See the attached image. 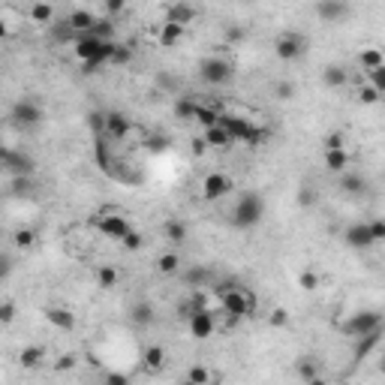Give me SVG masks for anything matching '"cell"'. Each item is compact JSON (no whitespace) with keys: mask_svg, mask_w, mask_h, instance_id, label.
Instances as JSON below:
<instances>
[{"mask_svg":"<svg viewBox=\"0 0 385 385\" xmlns=\"http://www.w3.org/2000/svg\"><path fill=\"white\" fill-rule=\"evenodd\" d=\"M75 57L81 60V70L85 75L96 72L103 64H109L111 60V51H115V42L111 40H103V36H94V34H81L79 40L72 45Z\"/></svg>","mask_w":385,"mask_h":385,"instance_id":"1","label":"cell"},{"mask_svg":"<svg viewBox=\"0 0 385 385\" xmlns=\"http://www.w3.org/2000/svg\"><path fill=\"white\" fill-rule=\"evenodd\" d=\"M217 298H220V310L232 313L235 319H247V316L256 313V298L250 289H244V286L238 283H217L214 286Z\"/></svg>","mask_w":385,"mask_h":385,"instance_id":"2","label":"cell"},{"mask_svg":"<svg viewBox=\"0 0 385 385\" xmlns=\"http://www.w3.org/2000/svg\"><path fill=\"white\" fill-rule=\"evenodd\" d=\"M262 217H265V202L259 193H244L232 208V226L235 229H253L262 223Z\"/></svg>","mask_w":385,"mask_h":385,"instance_id":"3","label":"cell"},{"mask_svg":"<svg viewBox=\"0 0 385 385\" xmlns=\"http://www.w3.org/2000/svg\"><path fill=\"white\" fill-rule=\"evenodd\" d=\"M232 75H235V66H232L226 57L211 55V57H205V60L199 64V79L205 81V85H211V88H223V85H229Z\"/></svg>","mask_w":385,"mask_h":385,"instance_id":"4","label":"cell"},{"mask_svg":"<svg viewBox=\"0 0 385 385\" xmlns=\"http://www.w3.org/2000/svg\"><path fill=\"white\" fill-rule=\"evenodd\" d=\"M382 328V313H376V310H358V313H352L349 319L343 322V334H349V337H371L376 334V331Z\"/></svg>","mask_w":385,"mask_h":385,"instance_id":"5","label":"cell"},{"mask_svg":"<svg viewBox=\"0 0 385 385\" xmlns=\"http://www.w3.org/2000/svg\"><path fill=\"white\" fill-rule=\"evenodd\" d=\"M220 124L229 130V135L235 142H244V145H259L262 139H265V130H256V127L250 124V120L238 118V115H220Z\"/></svg>","mask_w":385,"mask_h":385,"instance_id":"6","label":"cell"},{"mask_svg":"<svg viewBox=\"0 0 385 385\" xmlns=\"http://www.w3.org/2000/svg\"><path fill=\"white\" fill-rule=\"evenodd\" d=\"M10 120L18 130H36V127L42 124V109L36 105L34 100H27V96H21L18 103H12L10 109Z\"/></svg>","mask_w":385,"mask_h":385,"instance_id":"7","label":"cell"},{"mask_svg":"<svg viewBox=\"0 0 385 385\" xmlns=\"http://www.w3.org/2000/svg\"><path fill=\"white\" fill-rule=\"evenodd\" d=\"M307 51V40L301 34H295V30H286V34H280L274 40V55L286 60V64H295V60L304 57Z\"/></svg>","mask_w":385,"mask_h":385,"instance_id":"8","label":"cell"},{"mask_svg":"<svg viewBox=\"0 0 385 385\" xmlns=\"http://www.w3.org/2000/svg\"><path fill=\"white\" fill-rule=\"evenodd\" d=\"M187 326H190V334L196 341H208L217 331V316L208 307H193V313L187 316Z\"/></svg>","mask_w":385,"mask_h":385,"instance_id":"9","label":"cell"},{"mask_svg":"<svg viewBox=\"0 0 385 385\" xmlns=\"http://www.w3.org/2000/svg\"><path fill=\"white\" fill-rule=\"evenodd\" d=\"M229 193H232V178L226 172H211V175L202 178V199L217 202Z\"/></svg>","mask_w":385,"mask_h":385,"instance_id":"10","label":"cell"},{"mask_svg":"<svg viewBox=\"0 0 385 385\" xmlns=\"http://www.w3.org/2000/svg\"><path fill=\"white\" fill-rule=\"evenodd\" d=\"M94 226L111 241H124L133 232V226H130V220H127L124 214H105V217H100V220H94Z\"/></svg>","mask_w":385,"mask_h":385,"instance_id":"11","label":"cell"},{"mask_svg":"<svg viewBox=\"0 0 385 385\" xmlns=\"http://www.w3.org/2000/svg\"><path fill=\"white\" fill-rule=\"evenodd\" d=\"M3 169L10 172V175H34L36 163H34V157H30V154H25V150L6 148L3 150Z\"/></svg>","mask_w":385,"mask_h":385,"instance_id":"12","label":"cell"},{"mask_svg":"<svg viewBox=\"0 0 385 385\" xmlns=\"http://www.w3.org/2000/svg\"><path fill=\"white\" fill-rule=\"evenodd\" d=\"M343 244L352 247V250H371V247L376 244L373 232H371V223H352L349 229L343 232Z\"/></svg>","mask_w":385,"mask_h":385,"instance_id":"13","label":"cell"},{"mask_svg":"<svg viewBox=\"0 0 385 385\" xmlns=\"http://www.w3.org/2000/svg\"><path fill=\"white\" fill-rule=\"evenodd\" d=\"M316 15L326 25H341L346 15H349V0H319L316 3Z\"/></svg>","mask_w":385,"mask_h":385,"instance_id":"14","label":"cell"},{"mask_svg":"<svg viewBox=\"0 0 385 385\" xmlns=\"http://www.w3.org/2000/svg\"><path fill=\"white\" fill-rule=\"evenodd\" d=\"M133 130V120L124 115V111H105V133L111 135V139L124 142L127 135Z\"/></svg>","mask_w":385,"mask_h":385,"instance_id":"15","label":"cell"},{"mask_svg":"<svg viewBox=\"0 0 385 385\" xmlns=\"http://www.w3.org/2000/svg\"><path fill=\"white\" fill-rule=\"evenodd\" d=\"M341 181H337V184H341V193H346V196H364L367 193V178L361 175V172H341V175H337Z\"/></svg>","mask_w":385,"mask_h":385,"instance_id":"16","label":"cell"},{"mask_svg":"<svg viewBox=\"0 0 385 385\" xmlns=\"http://www.w3.org/2000/svg\"><path fill=\"white\" fill-rule=\"evenodd\" d=\"M45 319H49V326H55L57 331H72L75 328V313L66 310V307H45Z\"/></svg>","mask_w":385,"mask_h":385,"instance_id":"17","label":"cell"},{"mask_svg":"<svg viewBox=\"0 0 385 385\" xmlns=\"http://www.w3.org/2000/svg\"><path fill=\"white\" fill-rule=\"evenodd\" d=\"M165 21H175V25H193L196 21V6L187 3V0H175V3L165 10Z\"/></svg>","mask_w":385,"mask_h":385,"instance_id":"18","label":"cell"},{"mask_svg":"<svg viewBox=\"0 0 385 385\" xmlns=\"http://www.w3.org/2000/svg\"><path fill=\"white\" fill-rule=\"evenodd\" d=\"M165 361H169V356H165V349L160 343H150V346H145V352H142V364H145L148 373H160L165 367Z\"/></svg>","mask_w":385,"mask_h":385,"instance_id":"19","label":"cell"},{"mask_svg":"<svg viewBox=\"0 0 385 385\" xmlns=\"http://www.w3.org/2000/svg\"><path fill=\"white\" fill-rule=\"evenodd\" d=\"M64 25L72 27V34H90V30H94V25H96V15L88 12V10H72L70 15H66Z\"/></svg>","mask_w":385,"mask_h":385,"instance_id":"20","label":"cell"},{"mask_svg":"<svg viewBox=\"0 0 385 385\" xmlns=\"http://www.w3.org/2000/svg\"><path fill=\"white\" fill-rule=\"evenodd\" d=\"M184 34H187V27H184V25L165 21V25L160 27V36H157V40H160L163 49H175V45H178L181 40H184Z\"/></svg>","mask_w":385,"mask_h":385,"instance_id":"21","label":"cell"},{"mask_svg":"<svg viewBox=\"0 0 385 385\" xmlns=\"http://www.w3.org/2000/svg\"><path fill=\"white\" fill-rule=\"evenodd\" d=\"M205 142L211 148H217V150H226V148H232L235 145V139L229 135V130H226L223 124H217V127H208L205 130Z\"/></svg>","mask_w":385,"mask_h":385,"instance_id":"22","label":"cell"},{"mask_svg":"<svg viewBox=\"0 0 385 385\" xmlns=\"http://www.w3.org/2000/svg\"><path fill=\"white\" fill-rule=\"evenodd\" d=\"M45 358H49V356H45V346H25V349L18 352V361H21V367H25V371H36Z\"/></svg>","mask_w":385,"mask_h":385,"instance_id":"23","label":"cell"},{"mask_svg":"<svg viewBox=\"0 0 385 385\" xmlns=\"http://www.w3.org/2000/svg\"><path fill=\"white\" fill-rule=\"evenodd\" d=\"M220 115H223V105L220 103H217V105H202L199 103V109H196V124H202V127H205V130H208V127H217V124H220Z\"/></svg>","mask_w":385,"mask_h":385,"instance_id":"24","label":"cell"},{"mask_svg":"<svg viewBox=\"0 0 385 385\" xmlns=\"http://www.w3.org/2000/svg\"><path fill=\"white\" fill-rule=\"evenodd\" d=\"M358 64H361V70L364 72H371V70H376V66L385 64V51L376 49V45H367V49L358 51Z\"/></svg>","mask_w":385,"mask_h":385,"instance_id":"25","label":"cell"},{"mask_svg":"<svg viewBox=\"0 0 385 385\" xmlns=\"http://www.w3.org/2000/svg\"><path fill=\"white\" fill-rule=\"evenodd\" d=\"M326 169L334 172V175H341V172L349 169V154H346V148H341V150H326Z\"/></svg>","mask_w":385,"mask_h":385,"instance_id":"26","label":"cell"},{"mask_svg":"<svg viewBox=\"0 0 385 385\" xmlns=\"http://www.w3.org/2000/svg\"><path fill=\"white\" fill-rule=\"evenodd\" d=\"M196 109H199V100H193V96H178L175 105H172V111H175L178 120H193Z\"/></svg>","mask_w":385,"mask_h":385,"instance_id":"27","label":"cell"},{"mask_svg":"<svg viewBox=\"0 0 385 385\" xmlns=\"http://www.w3.org/2000/svg\"><path fill=\"white\" fill-rule=\"evenodd\" d=\"M346 79H349V75H346V70L343 66H337V64H331V66L322 70V85L326 88H343Z\"/></svg>","mask_w":385,"mask_h":385,"instance_id":"28","label":"cell"},{"mask_svg":"<svg viewBox=\"0 0 385 385\" xmlns=\"http://www.w3.org/2000/svg\"><path fill=\"white\" fill-rule=\"evenodd\" d=\"M157 271L165 274V277L178 274V271H181V256L178 253H160V256H157Z\"/></svg>","mask_w":385,"mask_h":385,"instance_id":"29","label":"cell"},{"mask_svg":"<svg viewBox=\"0 0 385 385\" xmlns=\"http://www.w3.org/2000/svg\"><path fill=\"white\" fill-rule=\"evenodd\" d=\"M295 371L304 382H319V364L313 358H298L295 361Z\"/></svg>","mask_w":385,"mask_h":385,"instance_id":"30","label":"cell"},{"mask_svg":"<svg viewBox=\"0 0 385 385\" xmlns=\"http://www.w3.org/2000/svg\"><path fill=\"white\" fill-rule=\"evenodd\" d=\"M30 21H34V25H51V21H55V10H51V3H34L30 6Z\"/></svg>","mask_w":385,"mask_h":385,"instance_id":"31","label":"cell"},{"mask_svg":"<svg viewBox=\"0 0 385 385\" xmlns=\"http://www.w3.org/2000/svg\"><path fill=\"white\" fill-rule=\"evenodd\" d=\"M130 319L135 322V326H150V322H154V307L145 304V301H139V304L130 307Z\"/></svg>","mask_w":385,"mask_h":385,"instance_id":"32","label":"cell"},{"mask_svg":"<svg viewBox=\"0 0 385 385\" xmlns=\"http://www.w3.org/2000/svg\"><path fill=\"white\" fill-rule=\"evenodd\" d=\"M163 235L172 241V244H184L187 241V226L181 223V220H169L163 226Z\"/></svg>","mask_w":385,"mask_h":385,"instance_id":"33","label":"cell"},{"mask_svg":"<svg viewBox=\"0 0 385 385\" xmlns=\"http://www.w3.org/2000/svg\"><path fill=\"white\" fill-rule=\"evenodd\" d=\"M96 283H100V289H115L118 286V271L111 265H100L96 268Z\"/></svg>","mask_w":385,"mask_h":385,"instance_id":"34","label":"cell"},{"mask_svg":"<svg viewBox=\"0 0 385 385\" xmlns=\"http://www.w3.org/2000/svg\"><path fill=\"white\" fill-rule=\"evenodd\" d=\"M12 244L18 247V250H30V247H36V232L34 229H18L12 235Z\"/></svg>","mask_w":385,"mask_h":385,"instance_id":"35","label":"cell"},{"mask_svg":"<svg viewBox=\"0 0 385 385\" xmlns=\"http://www.w3.org/2000/svg\"><path fill=\"white\" fill-rule=\"evenodd\" d=\"M380 100H382V94H380V90H376V88L371 85V81L358 88V103H361V105H376Z\"/></svg>","mask_w":385,"mask_h":385,"instance_id":"36","label":"cell"},{"mask_svg":"<svg viewBox=\"0 0 385 385\" xmlns=\"http://www.w3.org/2000/svg\"><path fill=\"white\" fill-rule=\"evenodd\" d=\"M30 193H34L30 175H12V196H30Z\"/></svg>","mask_w":385,"mask_h":385,"instance_id":"37","label":"cell"},{"mask_svg":"<svg viewBox=\"0 0 385 385\" xmlns=\"http://www.w3.org/2000/svg\"><path fill=\"white\" fill-rule=\"evenodd\" d=\"M130 60H133V49H130V45H118V42H115V51H111V60H109V64L124 66V64H130Z\"/></svg>","mask_w":385,"mask_h":385,"instance_id":"38","label":"cell"},{"mask_svg":"<svg viewBox=\"0 0 385 385\" xmlns=\"http://www.w3.org/2000/svg\"><path fill=\"white\" fill-rule=\"evenodd\" d=\"M184 380H187V382H193V385H205V382H211V380H214V376H211V373L205 371V367H199V364H196V367H190V371H187V376H184Z\"/></svg>","mask_w":385,"mask_h":385,"instance_id":"39","label":"cell"},{"mask_svg":"<svg viewBox=\"0 0 385 385\" xmlns=\"http://www.w3.org/2000/svg\"><path fill=\"white\" fill-rule=\"evenodd\" d=\"M94 36H103V40H111L115 36V25H111L109 18H96V25H94V30H90Z\"/></svg>","mask_w":385,"mask_h":385,"instance_id":"40","label":"cell"},{"mask_svg":"<svg viewBox=\"0 0 385 385\" xmlns=\"http://www.w3.org/2000/svg\"><path fill=\"white\" fill-rule=\"evenodd\" d=\"M322 148H326V150H341V148H346V135L343 133H328L326 139H322Z\"/></svg>","mask_w":385,"mask_h":385,"instance_id":"41","label":"cell"},{"mask_svg":"<svg viewBox=\"0 0 385 385\" xmlns=\"http://www.w3.org/2000/svg\"><path fill=\"white\" fill-rule=\"evenodd\" d=\"M367 79H371V85H373L376 90H380L382 96H385V64H382V66H376V70H371V72H367Z\"/></svg>","mask_w":385,"mask_h":385,"instance_id":"42","label":"cell"},{"mask_svg":"<svg viewBox=\"0 0 385 385\" xmlns=\"http://www.w3.org/2000/svg\"><path fill=\"white\" fill-rule=\"evenodd\" d=\"M142 244H145V238L139 235V232H130V235H127L124 241H120V247H124V250H130V253H135V250H142Z\"/></svg>","mask_w":385,"mask_h":385,"instance_id":"43","label":"cell"},{"mask_svg":"<svg viewBox=\"0 0 385 385\" xmlns=\"http://www.w3.org/2000/svg\"><path fill=\"white\" fill-rule=\"evenodd\" d=\"M298 286H301V289H304V292H313L316 286H319V277H316L313 271H301V277H298Z\"/></svg>","mask_w":385,"mask_h":385,"instance_id":"44","label":"cell"},{"mask_svg":"<svg viewBox=\"0 0 385 385\" xmlns=\"http://www.w3.org/2000/svg\"><path fill=\"white\" fill-rule=\"evenodd\" d=\"M367 223H371V232H373L376 244H385V217H376V220H367Z\"/></svg>","mask_w":385,"mask_h":385,"instance_id":"45","label":"cell"},{"mask_svg":"<svg viewBox=\"0 0 385 385\" xmlns=\"http://www.w3.org/2000/svg\"><path fill=\"white\" fill-rule=\"evenodd\" d=\"M274 94H277V100H292V96H295V85H292V81H280V85L274 88Z\"/></svg>","mask_w":385,"mask_h":385,"instance_id":"46","label":"cell"},{"mask_svg":"<svg viewBox=\"0 0 385 385\" xmlns=\"http://www.w3.org/2000/svg\"><path fill=\"white\" fill-rule=\"evenodd\" d=\"M271 326H277V328H283V326H289V313L283 310V307H274V310H271Z\"/></svg>","mask_w":385,"mask_h":385,"instance_id":"47","label":"cell"},{"mask_svg":"<svg viewBox=\"0 0 385 385\" xmlns=\"http://www.w3.org/2000/svg\"><path fill=\"white\" fill-rule=\"evenodd\" d=\"M12 319H15V304H12V301H3V304H0V322H3V326H10Z\"/></svg>","mask_w":385,"mask_h":385,"instance_id":"48","label":"cell"},{"mask_svg":"<svg viewBox=\"0 0 385 385\" xmlns=\"http://www.w3.org/2000/svg\"><path fill=\"white\" fill-rule=\"evenodd\" d=\"M88 120H90V130H94V133H105V115L96 111V115H90Z\"/></svg>","mask_w":385,"mask_h":385,"instance_id":"49","label":"cell"},{"mask_svg":"<svg viewBox=\"0 0 385 385\" xmlns=\"http://www.w3.org/2000/svg\"><path fill=\"white\" fill-rule=\"evenodd\" d=\"M187 280H190L193 286L205 283V280H208V271H205V268H196V271H190V274H187Z\"/></svg>","mask_w":385,"mask_h":385,"instance_id":"50","label":"cell"},{"mask_svg":"<svg viewBox=\"0 0 385 385\" xmlns=\"http://www.w3.org/2000/svg\"><path fill=\"white\" fill-rule=\"evenodd\" d=\"M103 3H105V10H109L111 15H118V12H124L127 0H103Z\"/></svg>","mask_w":385,"mask_h":385,"instance_id":"51","label":"cell"},{"mask_svg":"<svg viewBox=\"0 0 385 385\" xmlns=\"http://www.w3.org/2000/svg\"><path fill=\"white\" fill-rule=\"evenodd\" d=\"M105 382H109V385H127V382H130V376H124V373H105Z\"/></svg>","mask_w":385,"mask_h":385,"instance_id":"52","label":"cell"},{"mask_svg":"<svg viewBox=\"0 0 385 385\" xmlns=\"http://www.w3.org/2000/svg\"><path fill=\"white\" fill-rule=\"evenodd\" d=\"M72 364H75V358H72V356H60L55 367H57V371H70V367H72Z\"/></svg>","mask_w":385,"mask_h":385,"instance_id":"53","label":"cell"},{"mask_svg":"<svg viewBox=\"0 0 385 385\" xmlns=\"http://www.w3.org/2000/svg\"><path fill=\"white\" fill-rule=\"evenodd\" d=\"M211 145H208V142H205V135H202V139H193V150H196V154H205V150H208Z\"/></svg>","mask_w":385,"mask_h":385,"instance_id":"54","label":"cell"},{"mask_svg":"<svg viewBox=\"0 0 385 385\" xmlns=\"http://www.w3.org/2000/svg\"><path fill=\"white\" fill-rule=\"evenodd\" d=\"M244 36V30H238V27H229V40H241Z\"/></svg>","mask_w":385,"mask_h":385,"instance_id":"55","label":"cell"}]
</instances>
